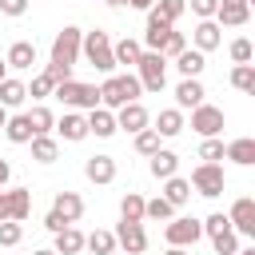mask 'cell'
Here are the masks:
<instances>
[{
    "label": "cell",
    "mask_w": 255,
    "mask_h": 255,
    "mask_svg": "<svg viewBox=\"0 0 255 255\" xmlns=\"http://www.w3.org/2000/svg\"><path fill=\"white\" fill-rule=\"evenodd\" d=\"M139 92H143V88H139V80H135L131 72H124V76H116V72H112V76L100 84V108H108V112L116 108V112H120L124 104H135V100H139Z\"/></svg>",
    "instance_id": "cell-1"
},
{
    "label": "cell",
    "mask_w": 255,
    "mask_h": 255,
    "mask_svg": "<svg viewBox=\"0 0 255 255\" xmlns=\"http://www.w3.org/2000/svg\"><path fill=\"white\" fill-rule=\"evenodd\" d=\"M80 52L88 56V64L96 68V72H104V76H112L116 72V60H112V36L108 32H84V40H80Z\"/></svg>",
    "instance_id": "cell-2"
},
{
    "label": "cell",
    "mask_w": 255,
    "mask_h": 255,
    "mask_svg": "<svg viewBox=\"0 0 255 255\" xmlns=\"http://www.w3.org/2000/svg\"><path fill=\"white\" fill-rule=\"evenodd\" d=\"M135 80H139L143 92H163V84H167V60L159 52H143L135 60Z\"/></svg>",
    "instance_id": "cell-3"
},
{
    "label": "cell",
    "mask_w": 255,
    "mask_h": 255,
    "mask_svg": "<svg viewBox=\"0 0 255 255\" xmlns=\"http://www.w3.org/2000/svg\"><path fill=\"white\" fill-rule=\"evenodd\" d=\"M52 96L60 100V104H68V108H100V88L96 84H80V80H64V84H56L52 88Z\"/></svg>",
    "instance_id": "cell-4"
},
{
    "label": "cell",
    "mask_w": 255,
    "mask_h": 255,
    "mask_svg": "<svg viewBox=\"0 0 255 255\" xmlns=\"http://www.w3.org/2000/svg\"><path fill=\"white\" fill-rule=\"evenodd\" d=\"M28 211H32V191L28 187H8V191H0V223H24L28 219Z\"/></svg>",
    "instance_id": "cell-5"
},
{
    "label": "cell",
    "mask_w": 255,
    "mask_h": 255,
    "mask_svg": "<svg viewBox=\"0 0 255 255\" xmlns=\"http://www.w3.org/2000/svg\"><path fill=\"white\" fill-rule=\"evenodd\" d=\"M187 183H191L203 199H215V195H223V183H227V179H223V167H219V163H199Z\"/></svg>",
    "instance_id": "cell-6"
},
{
    "label": "cell",
    "mask_w": 255,
    "mask_h": 255,
    "mask_svg": "<svg viewBox=\"0 0 255 255\" xmlns=\"http://www.w3.org/2000/svg\"><path fill=\"white\" fill-rule=\"evenodd\" d=\"M80 40H84V32L80 28H64V32H56V40H52V64H64V68H72L76 64V56H80Z\"/></svg>",
    "instance_id": "cell-7"
},
{
    "label": "cell",
    "mask_w": 255,
    "mask_h": 255,
    "mask_svg": "<svg viewBox=\"0 0 255 255\" xmlns=\"http://www.w3.org/2000/svg\"><path fill=\"white\" fill-rule=\"evenodd\" d=\"M199 235H203V223H199V219H191V215H179V219H171V223L163 227L167 247H187V243H195Z\"/></svg>",
    "instance_id": "cell-8"
},
{
    "label": "cell",
    "mask_w": 255,
    "mask_h": 255,
    "mask_svg": "<svg viewBox=\"0 0 255 255\" xmlns=\"http://www.w3.org/2000/svg\"><path fill=\"white\" fill-rule=\"evenodd\" d=\"M211 20H215L219 28H243V24L251 20V0H219Z\"/></svg>",
    "instance_id": "cell-9"
},
{
    "label": "cell",
    "mask_w": 255,
    "mask_h": 255,
    "mask_svg": "<svg viewBox=\"0 0 255 255\" xmlns=\"http://www.w3.org/2000/svg\"><path fill=\"white\" fill-rule=\"evenodd\" d=\"M191 128H195L203 139H215V135L223 131V112L211 108V104H199V108H191Z\"/></svg>",
    "instance_id": "cell-10"
},
{
    "label": "cell",
    "mask_w": 255,
    "mask_h": 255,
    "mask_svg": "<svg viewBox=\"0 0 255 255\" xmlns=\"http://www.w3.org/2000/svg\"><path fill=\"white\" fill-rule=\"evenodd\" d=\"M227 223H231V231H239V235H255V199H251V195L235 199L231 211H227Z\"/></svg>",
    "instance_id": "cell-11"
},
{
    "label": "cell",
    "mask_w": 255,
    "mask_h": 255,
    "mask_svg": "<svg viewBox=\"0 0 255 255\" xmlns=\"http://www.w3.org/2000/svg\"><path fill=\"white\" fill-rule=\"evenodd\" d=\"M116 247H124L128 255H143V251H147V231H143V223H124V219H120V227H116Z\"/></svg>",
    "instance_id": "cell-12"
},
{
    "label": "cell",
    "mask_w": 255,
    "mask_h": 255,
    "mask_svg": "<svg viewBox=\"0 0 255 255\" xmlns=\"http://www.w3.org/2000/svg\"><path fill=\"white\" fill-rule=\"evenodd\" d=\"M151 124V116H147V108L135 100V104H124L120 112H116V128H124V131H143Z\"/></svg>",
    "instance_id": "cell-13"
},
{
    "label": "cell",
    "mask_w": 255,
    "mask_h": 255,
    "mask_svg": "<svg viewBox=\"0 0 255 255\" xmlns=\"http://www.w3.org/2000/svg\"><path fill=\"white\" fill-rule=\"evenodd\" d=\"M56 131H60L68 143H80V139H88V116L64 112V120H56Z\"/></svg>",
    "instance_id": "cell-14"
},
{
    "label": "cell",
    "mask_w": 255,
    "mask_h": 255,
    "mask_svg": "<svg viewBox=\"0 0 255 255\" xmlns=\"http://www.w3.org/2000/svg\"><path fill=\"white\" fill-rule=\"evenodd\" d=\"M52 211H56L64 223H76V219L84 215V199H80L76 191H56V199H52Z\"/></svg>",
    "instance_id": "cell-15"
},
{
    "label": "cell",
    "mask_w": 255,
    "mask_h": 255,
    "mask_svg": "<svg viewBox=\"0 0 255 255\" xmlns=\"http://www.w3.org/2000/svg\"><path fill=\"white\" fill-rule=\"evenodd\" d=\"M223 44V28L215 20H199L195 24V52H215Z\"/></svg>",
    "instance_id": "cell-16"
},
{
    "label": "cell",
    "mask_w": 255,
    "mask_h": 255,
    "mask_svg": "<svg viewBox=\"0 0 255 255\" xmlns=\"http://www.w3.org/2000/svg\"><path fill=\"white\" fill-rule=\"evenodd\" d=\"M139 56H143V44L131 40V36H124V40L112 44V60H116V68H135Z\"/></svg>",
    "instance_id": "cell-17"
},
{
    "label": "cell",
    "mask_w": 255,
    "mask_h": 255,
    "mask_svg": "<svg viewBox=\"0 0 255 255\" xmlns=\"http://www.w3.org/2000/svg\"><path fill=\"white\" fill-rule=\"evenodd\" d=\"M223 159H231V163H239V167H251V163H255V139H251V135L231 139V143L223 147Z\"/></svg>",
    "instance_id": "cell-18"
},
{
    "label": "cell",
    "mask_w": 255,
    "mask_h": 255,
    "mask_svg": "<svg viewBox=\"0 0 255 255\" xmlns=\"http://www.w3.org/2000/svg\"><path fill=\"white\" fill-rule=\"evenodd\" d=\"M84 175H88L92 183H112V179H116V159H112V155H88Z\"/></svg>",
    "instance_id": "cell-19"
},
{
    "label": "cell",
    "mask_w": 255,
    "mask_h": 255,
    "mask_svg": "<svg viewBox=\"0 0 255 255\" xmlns=\"http://www.w3.org/2000/svg\"><path fill=\"white\" fill-rule=\"evenodd\" d=\"M167 32H171V24L167 20H159L155 12H147V32H143V52H159L163 48V40H167Z\"/></svg>",
    "instance_id": "cell-20"
},
{
    "label": "cell",
    "mask_w": 255,
    "mask_h": 255,
    "mask_svg": "<svg viewBox=\"0 0 255 255\" xmlns=\"http://www.w3.org/2000/svg\"><path fill=\"white\" fill-rule=\"evenodd\" d=\"M4 64H8V68H20V72L32 68V64H36V44H32V40H16V44L8 48Z\"/></svg>",
    "instance_id": "cell-21"
},
{
    "label": "cell",
    "mask_w": 255,
    "mask_h": 255,
    "mask_svg": "<svg viewBox=\"0 0 255 255\" xmlns=\"http://www.w3.org/2000/svg\"><path fill=\"white\" fill-rule=\"evenodd\" d=\"M175 68H179V76H183V80H199V72L207 68V60H203V52L183 48V52L175 56Z\"/></svg>",
    "instance_id": "cell-22"
},
{
    "label": "cell",
    "mask_w": 255,
    "mask_h": 255,
    "mask_svg": "<svg viewBox=\"0 0 255 255\" xmlns=\"http://www.w3.org/2000/svg\"><path fill=\"white\" fill-rule=\"evenodd\" d=\"M88 135H100V139L116 135V116H112L108 108H92V116H88Z\"/></svg>",
    "instance_id": "cell-23"
},
{
    "label": "cell",
    "mask_w": 255,
    "mask_h": 255,
    "mask_svg": "<svg viewBox=\"0 0 255 255\" xmlns=\"http://www.w3.org/2000/svg\"><path fill=\"white\" fill-rule=\"evenodd\" d=\"M151 131H155V135H163V139H171V135H179V131H183V112H179V108H163Z\"/></svg>",
    "instance_id": "cell-24"
},
{
    "label": "cell",
    "mask_w": 255,
    "mask_h": 255,
    "mask_svg": "<svg viewBox=\"0 0 255 255\" xmlns=\"http://www.w3.org/2000/svg\"><path fill=\"white\" fill-rule=\"evenodd\" d=\"M203 96H207V92H203L199 80H179V88H175V104H179V108H199Z\"/></svg>",
    "instance_id": "cell-25"
},
{
    "label": "cell",
    "mask_w": 255,
    "mask_h": 255,
    "mask_svg": "<svg viewBox=\"0 0 255 255\" xmlns=\"http://www.w3.org/2000/svg\"><path fill=\"white\" fill-rule=\"evenodd\" d=\"M24 100H28V88H24L20 80L4 76V80H0V108H20Z\"/></svg>",
    "instance_id": "cell-26"
},
{
    "label": "cell",
    "mask_w": 255,
    "mask_h": 255,
    "mask_svg": "<svg viewBox=\"0 0 255 255\" xmlns=\"http://www.w3.org/2000/svg\"><path fill=\"white\" fill-rule=\"evenodd\" d=\"M28 143H32V159H36V163H56V155H60V143H56L52 135H32Z\"/></svg>",
    "instance_id": "cell-27"
},
{
    "label": "cell",
    "mask_w": 255,
    "mask_h": 255,
    "mask_svg": "<svg viewBox=\"0 0 255 255\" xmlns=\"http://www.w3.org/2000/svg\"><path fill=\"white\" fill-rule=\"evenodd\" d=\"M175 167H179V155H175V151L159 147V151L151 155V175H155V179H171V175H175Z\"/></svg>",
    "instance_id": "cell-28"
},
{
    "label": "cell",
    "mask_w": 255,
    "mask_h": 255,
    "mask_svg": "<svg viewBox=\"0 0 255 255\" xmlns=\"http://www.w3.org/2000/svg\"><path fill=\"white\" fill-rule=\"evenodd\" d=\"M163 199H167L171 207H183V203L191 199V183H187V179H179V175L163 179Z\"/></svg>",
    "instance_id": "cell-29"
},
{
    "label": "cell",
    "mask_w": 255,
    "mask_h": 255,
    "mask_svg": "<svg viewBox=\"0 0 255 255\" xmlns=\"http://www.w3.org/2000/svg\"><path fill=\"white\" fill-rule=\"evenodd\" d=\"M56 255H80L84 251V235L76 231V227H64V231H56V247H52Z\"/></svg>",
    "instance_id": "cell-30"
},
{
    "label": "cell",
    "mask_w": 255,
    "mask_h": 255,
    "mask_svg": "<svg viewBox=\"0 0 255 255\" xmlns=\"http://www.w3.org/2000/svg\"><path fill=\"white\" fill-rule=\"evenodd\" d=\"M28 116V124H32V135H48L52 128H56V120H52V112L44 108V104H36L32 112H24Z\"/></svg>",
    "instance_id": "cell-31"
},
{
    "label": "cell",
    "mask_w": 255,
    "mask_h": 255,
    "mask_svg": "<svg viewBox=\"0 0 255 255\" xmlns=\"http://www.w3.org/2000/svg\"><path fill=\"white\" fill-rule=\"evenodd\" d=\"M4 135H8L12 143H28V139H32V124H28V116H8Z\"/></svg>",
    "instance_id": "cell-32"
},
{
    "label": "cell",
    "mask_w": 255,
    "mask_h": 255,
    "mask_svg": "<svg viewBox=\"0 0 255 255\" xmlns=\"http://www.w3.org/2000/svg\"><path fill=\"white\" fill-rule=\"evenodd\" d=\"M120 215H124V223H143V195L128 191L120 199Z\"/></svg>",
    "instance_id": "cell-33"
},
{
    "label": "cell",
    "mask_w": 255,
    "mask_h": 255,
    "mask_svg": "<svg viewBox=\"0 0 255 255\" xmlns=\"http://www.w3.org/2000/svg\"><path fill=\"white\" fill-rule=\"evenodd\" d=\"M84 247L92 255H112L116 251V235L112 231H92V235H84Z\"/></svg>",
    "instance_id": "cell-34"
},
{
    "label": "cell",
    "mask_w": 255,
    "mask_h": 255,
    "mask_svg": "<svg viewBox=\"0 0 255 255\" xmlns=\"http://www.w3.org/2000/svg\"><path fill=\"white\" fill-rule=\"evenodd\" d=\"M159 20H167V24H175L183 12H187V0H155V8H151Z\"/></svg>",
    "instance_id": "cell-35"
},
{
    "label": "cell",
    "mask_w": 255,
    "mask_h": 255,
    "mask_svg": "<svg viewBox=\"0 0 255 255\" xmlns=\"http://www.w3.org/2000/svg\"><path fill=\"white\" fill-rule=\"evenodd\" d=\"M231 88L255 92V68H251V64H235V68H231Z\"/></svg>",
    "instance_id": "cell-36"
},
{
    "label": "cell",
    "mask_w": 255,
    "mask_h": 255,
    "mask_svg": "<svg viewBox=\"0 0 255 255\" xmlns=\"http://www.w3.org/2000/svg\"><path fill=\"white\" fill-rule=\"evenodd\" d=\"M171 211H175V207H171L163 195H159V199H143V219H159V223H163V219H171Z\"/></svg>",
    "instance_id": "cell-37"
},
{
    "label": "cell",
    "mask_w": 255,
    "mask_h": 255,
    "mask_svg": "<svg viewBox=\"0 0 255 255\" xmlns=\"http://www.w3.org/2000/svg\"><path fill=\"white\" fill-rule=\"evenodd\" d=\"M183 48H187V36H183V32H175V28H171V32H167V40H163V48H159V56H163V60H167V56H171V60H175V56H179V52H183Z\"/></svg>",
    "instance_id": "cell-38"
},
{
    "label": "cell",
    "mask_w": 255,
    "mask_h": 255,
    "mask_svg": "<svg viewBox=\"0 0 255 255\" xmlns=\"http://www.w3.org/2000/svg\"><path fill=\"white\" fill-rule=\"evenodd\" d=\"M135 151H139V155H155V151H159V135H155L151 128L135 131Z\"/></svg>",
    "instance_id": "cell-39"
},
{
    "label": "cell",
    "mask_w": 255,
    "mask_h": 255,
    "mask_svg": "<svg viewBox=\"0 0 255 255\" xmlns=\"http://www.w3.org/2000/svg\"><path fill=\"white\" fill-rule=\"evenodd\" d=\"M211 247H215V255H235L239 251V235L235 231H223V235L211 239Z\"/></svg>",
    "instance_id": "cell-40"
},
{
    "label": "cell",
    "mask_w": 255,
    "mask_h": 255,
    "mask_svg": "<svg viewBox=\"0 0 255 255\" xmlns=\"http://www.w3.org/2000/svg\"><path fill=\"white\" fill-rule=\"evenodd\" d=\"M199 159L203 163H219L223 159V139H203L199 143Z\"/></svg>",
    "instance_id": "cell-41"
},
{
    "label": "cell",
    "mask_w": 255,
    "mask_h": 255,
    "mask_svg": "<svg viewBox=\"0 0 255 255\" xmlns=\"http://www.w3.org/2000/svg\"><path fill=\"white\" fill-rule=\"evenodd\" d=\"M223 231H231V223H227V215H223V211H215V215H207V219H203V235H211V239H215V235H223Z\"/></svg>",
    "instance_id": "cell-42"
},
{
    "label": "cell",
    "mask_w": 255,
    "mask_h": 255,
    "mask_svg": "<svg viewBox=\"0 0 255 255\" xmlns=\"http://www.w3.org/2000/svg\"><path fill=\"white\" fill-rule=\"evenodd\" d=\"M20 239H24V227H20V223H12V219L0 223V247H16Z\"/></svg>",
    "instance_id": "cell-43"
},
{
    "label": "cell",
    "mask_w": 255,
    "mask_h": 255,
    "mask_svg": "<svg viewBox=\"0 0 255 255\" xmlns=\"http://www.w3.org/2000/svg\"><path fill=\"white\" fill-rule=\"evenodd\" d=\"M231 60L235 64H251V40H243V36L231 40Z\"/></svg>",
    "instance_id": "cell-44"
},
{
    "label": "cell",
    "mask_w": 255,
    "mask_h": 255,
    "mask_svg": "<svg viewBox=\"0 0 255 255\" xmlns=\"http://www.w3.org/2000/svg\"><path fill=\"white\" fill-rule=\"evenodd\" d=\"M52 88H56V84H52V76H44V72H40V76L32 80V88H28V96H36V100H44V96H52Z\"/></svg>",
    "instance_id": "cell-45"
},
{
    "label": "cell",
    "mask_w": 255,
    "mask_h": 255,
    "mask_svg": "<svg viewBox=\"0 0 255 255\" xmlns=\"http://www.w3.org/2000/svg\"><path fill=\"white\" fill-rule=\"evenodd\" d=\"M215 4H219V0H191V12H195L199 20H211V16H215Z\"/></svg>",
    "instance_id": "cell-46"
},
{
    "label": "cell",
    "mask_w": 255,
    "mask_h": 255,
    "mask_svg": "<svg viewBox=\"0 0 255 255\" xmlns=\"http://www.w3.org/2000/svg\"><path fill=\"white\" fill-rule=\"evenodd\" d=\"M0 12L4 16H24L28 12V0H0Z\"/></svg>",
    "instance_id": "cell-47"
},
{
    "label": "cell",
    "mask_w": 255,
    "mask_h": 255,
    "mask_svg": "<svg viewBox=\"0 0 255 255\" xmlns=\"http://www.w3.org/2000/svg\"><path fill=\"white\" fill-rule=\"evenodd\" d=\"M44 227H48V231L56 235V231H64V227H72V223H64V219H60L56 211H48V215H44Z\"/></svg>",
    "instance_id": "cell-48"
},
{
    "label": "cell",
    "mask_w": 255,
    "mask_h": 255,
    "mask_svg": "<svg viewBox=\"0 0 255 255\" xmlns=\"http://www.w3.org/2000/svg\"><path fill=\"white\" fill-rule=\"evenodd\" d=\"M128 4H131V8H139V12H151V8H155V0H128Z\"/></svg>",
    "instance_id": "cell-49"
},
{
    "label": "cell",
    "mask_w": 255,
    "mask_h": 255,
    "mask_svg": "<svg viewBox=\"0 0 255 255\" xmlns=\"http://www.w3.org/2000/svg\"><path fill=\"white\" fill-rule=\"evenodd\" d=\"M8 175H12V163H8V159H0V187L8 183Z\"/></svg>",
    "instance_id": "cell-50"
},
{
    "label": "cell",
    "mask_w": 255,
    "mask_h": 255,
    "mask_svg": "<svg viewBox=\"0 0 255 255\" xmlns=\"http://www.w3.org/2000/svg\"><path fill=\"white\" fill-rule=\"evenodd\" d=\"M163 255H187V251H183V247H167Z\"/></svg>",
    "instance_id": "cell-51"
},
{
    "label": "cell",
    "mask_w": 255,
    "mask_h": 255,
    "mask_svg": "<svg viewBox=\"0 0 255 255\" xmlns=\"http://www.w3.org/2000/svg\"><path fill=\"white\" fill-rule=\"evenodd\" d=\"M4 124H8V108H0V128H4Z\"/></svg>",
    "instance_id": "cell-52"
},
{
    "label": "cell",
    "mask_w": 255,
    "mask_h": 255,
    "mask_svg": "<svg viewBox=\"0 0 255 255\" xmlns=\"http://www.w3.org/2000/svg\"><path fill=\"white\" fill-rule=\"evenodd\" d=\"M108 4H112V8H124V4H128V0H108Z\"/></svg>",
    "instance_id": "cell-53"
},
{
    "label": "cell",
    "mask_w": 255,
    "mask_h": 255,
    "mask_svg": "<svg viewBox=\"0 0 255 255\" xmlns=\"http://www.w3.org/2000/svg\"><path fill=\"white\" fill-rule=\"evenodd\" d=\"M235 255H255V247H243V251H235Z\"/></svg>",
    "instance_id": "cell-54"
},
{
    "label": "cell",
    "mask_w": 255,
    "mask_h": 255,
    "mask_svg": "<svg viewBox=\"0 0 255 255\" xmlns=\"http://www.w3.org/2000/svg\"><path fill=\"white\" fill-rule=\"evenodd\" d=\"M32 255H56V251H48V247H44V251H32Z\"/></svg>",
    "instance_id": "cell-55"
},
{
    "label": "cell",
    "mask_w": 255,
    "mask_h": 255,
    "mask_svg": "<svg viewBox=\"0 0 255 255\" xmlns=\"http://www.w3.org/2000/svg\"><path fill=\"white\" fill-rule=\"evenodd\" d=\"M4 72H8V64H4V60H0V80H4Z\"/></svg>",
    "instance_id": "cell-56"
},
{
    "label": "cell",
    "mask_w": 255,
    "mask_h": 255,
    "mask_svg": "<svg viewBox=\"0 0 255 255\" xmlns=\"http://www.w3.org/2000/svg\"><path fill=\"white\" fill-rule=\"evenodd\" d=\"M28 4H32V0H28Z\"/></svg>",
    "instance_id": "cell-57"
}]
</instances>
